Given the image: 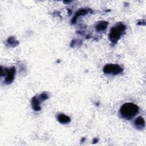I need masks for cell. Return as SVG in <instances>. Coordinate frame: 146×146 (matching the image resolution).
Instances as JSON below:
<instances>
[{
	"label": "cell",
	"mask_w": 146,
	"mask_h": 146,
	"mask_svg": "<svg viewBox=\"0 0 146 146\" xmlns=\"http://www.w3.org/2000/svg\"><path fill=\"white\" fill-rule=\"evenodd\" d=\"M40 101H43L42 99L39 98L37 97L36 96H34L32 99H31V105L33 110L35 111H38L41 110V107L40 106Z\"/></svg>",
	"instance_id": "5"
},
{
	"label": "cell",
	"mask_w": 146,
	"mask_h": 146,
	"mask_svg": "<svg viewBox=\"0 0 146 146\" xmlns=\"http://www.w3.org/2000/svg\"><path fill=\"white\" fill-rule=\"evenodd\" d=\"M103 71L105 74L116 75L121 73L123 69L119 64H107L104 66Z\"/></svg>",
	"instance_id": "3"
},
{
	"label": "cell",
	"mask_w": 146,
	"mask_h": 146,
	"mask_svg": "<svg viewBox=\"0 0 146 146\" xmlns=\"http://www.w3.org/2000/svg\"><path fill=\"white\" fill-rule=\"evenodd\" d=\"M135 127L139 130L143 129L145 127V120L142 116H139L135 119L134 121Z\"/></svg>",
	"instance_id": "6"
},
{
	"label": "cell",
	"mask_w": 146,
	"mask_h": 146,
	"mask_svg": "<svg viewBox=\"0 0 146 146\" xmlns=\"http://www.w3.org/2000/svg\"><path fill=\"white\" fill-rule=\"evenodd\" d=\"M126 30V26L122 23H117L110 30L108 38L111 42L115 44L120 39Z\"/></svg>",
	"instance_id": "2"
},
{
	"label": "cell",
	"mask_w": 146,
	"mask_h": 146,
	"mask_svg": "<svg viewBox=\"0 0 146 146\" xmlns=\"http://www.w3.org/2000/svg\"><path fill=\"white\" fill-rule=\"evenodd\" d=\"M90 9H80V10H79L75 14V16L74 17V18H72L71 22L72 23H75V22H76L77 18L80 17V16H83V15H85L86 14H87V13L90 11Z\"/></svg>",
	"instance_id": "7"
},
{
	"label": "cell",
	"mask_w": 146,
	"mask_h": 146,
	"mask_svg": "<svg viewBox=\"0 0 146 146\" xmlns=\"http://www.w3.org/2000/svg\"><path fill=\"white\" fill-rule=\"evenodd\" d=\"M57 119L58 121L62 124H67L71 121L70 117L63 113L58 114L57 116Z\"/></svg>",
	"instance_id": "8"
},
{
	"label": "cell",
	"mask_w": 146,
	"mask_h": 146,
	"mask_svg": "<svg viewBox=\"0 0 146 146\" xmlns=\"http://www.w3.org/2000/svg\"><path fill=\"white\" fill-rule=\"evenodd\" d=\"M139 111V107L132 103H125L120 108V113L123 118L131 119Z\"/></svg>",
	"instance_id": "1"
},
{
	"label": "cell",
	"mask_w": 146,
	"mask_h": 146,
	"mask_svg": "<svg viewBox=\"0 0 146 146\" xmlns=\"http://www.w3.org/2000/svg\"><path fill=\"white\" fill-rule=\"evenodd\" d=\"M7 42L9 44L13 45H13L16 46L17 44H18V42L15 39V37H13V36H11V37L9 38Z\"/></svg>",
	"instance_id": "10"
},
{
	"label": "cell",
	"mask_w": 146,
	"mask_h": 146,
	"mask_svg": "<svg viewBox=\"0 0 146 146\" xmlns=\"http://www.w3.org/2000/svg\"><path fill=\"white\" fill-rule=\"evenodd\" d=\"M15 74V68L14 67L11 68H5L4 72L1 71V76L3 75H6L5 82L7 84H10L14 79V76Z\"/></svg>",
	"instance_id": "4"
},
{
	"label": "cell",
	"mask_w": 146,
	"mask_h": 146,
	"mask_svg": "<svg viewBox=\"0 0 146 146\" xmlns=\"http://www.w3.org/2000/svg\"><path fill=\"white\" fill-rule=\"evenodd\" d=\"M108 25V23L106 21H100L96 25V29L98 31H103L107 29Z\"/></svg>",
	"instance_id": "9"
},
{
	"label": "cell",
	"mask_w": 146,
	"mask_h": 146,
	"mask_svg": "<svg viewBox=\"0 0 146 146\" xmlns=\"http://www.w3.org/2000/svg\"><path fill=\"white\" fill-rule=\"evenodd\" d=\"M39 96L40 97V98L42 99L43 101V100H46V99H47L48 98V95H47L46 93H45V92H43V93L39 95Z\"/></svg>",
	"instance_id": "11"
}]
</instances>
